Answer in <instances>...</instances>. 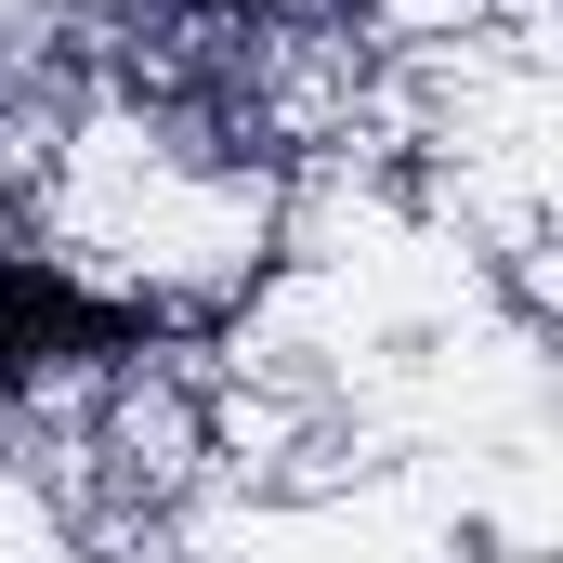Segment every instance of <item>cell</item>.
<instances>
[{
    "label": "cell",
    "instance_id": "obj_1",
    "mask_svg": "<svg viewBox=\"0 0 563 563\" xmlns=\"http://www.w3.org/2000/svg\"><path fill=\"white\" fill-rule=\"evenodd\" d=\"M170 314L157 301H92L53 263H0V394H26L40 367H92V354H144Z\"/></svg>",
    "mask_w": 563,
    "mask_h": 563
}]
</instances>
